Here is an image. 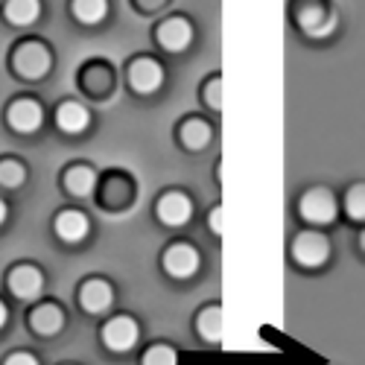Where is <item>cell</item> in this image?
I'll return each mask as SVG.
<instances>
[{
    "label": "cell",
    "instance_id": "cell-1",
    "mask_svg": "<svg viewBox=\"0 0 365 365\" xmlns=\"http://www.w3.org/2000/svg\"><path fill=\"white\" fill-rule=\"evenodd\" d=\"M298 210H301V217L307 222H313V225H330L333 220H336V214H339V202H336V196H333L330 190L313 187L310 193L301 196Z\"/></svg>",
    "mask_w": 365,
    "mask_h": 365
},
{
    "label": "cell",
    "instance_id": "cell-2",
    "mask_svg": "<svg viewBox=\"0 0 365 365\" xmlns=\"http://www.w3.org/2000/svg\"><path fill=\"white\" fill-rule=\"evenodd\" d=\"M292 257L301 263V266H307V269H316L322 266L327 257H330V242L324 234L319 231H304L295 237L292 242Z\"/></svg>",
    "mask_w": 365,
    "mask_h": 365
},
{
    "label": "cell",
    "instance_id": "cell-3",
    "mask_svg": "<svg viewBox=\"0 0 365 365\" xmlns=\"http://www.w3.org/2000/svg\"><path fill=\"white\" fill-rule=\"evenodd\" d=\"M138 322L132 316H114L106 322L103 327V342L108 351H117V354H123V351H132L135 342H138Z\"/></svg>",
    "mask_w": 365,
    "mask_h": 365
},
{
    "label": "cell",
    "instance_id": "cell-4",
    "mask_svg": "<svg viewBox=\"0 0 365 365\" xmlns=\"http://www.w3.org/2000/svg\"><path fill=\"white\" fill-rule=\"evenodd\" d=\"M15 68L26 79H41L50 71V53L38 41H29L15 53Z\"/></svg>",
    "mask_w": 365,
    "mask_h": 365
},
{
    "label": "cell",
    "instance_id": "cell-5",
    "mask_svg": "<svg viewBox=\"0 0 365 365\" xmlns=\"http://www.w3.org/2000/svg\"><path fill=\"white\" fill-rule=\"evenodd\" d=\"M164 82V71L155 58H138L132 62L129 68V85L138 91V94H152V91H158Z\"/></svg>",
    "mask_w": 365,
    "mask_h": 365
},
{
    "label": "cell",
    "instance_id": "cell-6",
    "mask_svg": "<svg viewBox=\"0 0 365 365\" xmlns=\"http://www.w3.org/2000/svg\"><path fill=\"white\" fill-rule=\"evenodd\" d=\"M9 289L21 301H33V298L41 295L44 278H41V272L36 266H18V269L9 272Z\"/></svg>",
    "mask_w": 365,
    "mask_h": 365
},
{
    "label": "cell",
    "instance_id": "cell-7",
    "mask_svg": "<svg viewBox=\"0 0 365 365\" xmlns=\"http://www.w3.org/2000/svg\"><path fill=\"white\" fill-rule=\"evenodd\" d=\"M164 269L170 272L173 278H190V275H196V269H199V252L193 246H187V242H178V246L167 249Z\"/></svg>",
    "mask_w": 365,
    "mask_h": 365
},
{
    "label": "cell",
    "instance_id": "cell-8",
    "mask_svg": "<svg viewBox=\"0 0 365 365\" xmlns=\"http://www.w3.org/2000/svg\"><path fill=\"white\" fill-rule=\"evenodd\" d=\"M298 24H301V29H304L307 36H313V38H324V36L333 33V26H336V15L327 12L324 6L310 4V6H304V9L298 12Z\"/></svg>",
    "mask_w": 365,
    "mask_h": 365
},
{
    "label": "cell",
    "instance_id": "cell-9",
    "mask_svg": "<svg viewBox=\"0 0 365 365\" xmlns=\"http://www.w3.org/2000/svg\"><path fill=\"white\" fill-rule=\"evenodd\" d=\"M6 120H9V126H12L15 132L29 135V132H36V129L41 126L44 114H41V106H38V103H33V100H18V103L9 106Z\"/></svg>",
    "mask_w": 365,
    "mask_h": 365
},
{
    "label": "cell",
    "instance_id": "cell-10",
    "mask_svg": "<svg viewBox=\"0 0 365 365\" xmlns=\"http://www.w3.org/2000/svg\"><path fill=\"white\" fill-rule=\"evenodd\" d=\"M193 217V205L185 193H167L161 202H158V220L170 228H178L185 225L187 220Z\"/></svg>",
    "mask_w": 365,
    "mask_h": 365
},
{
    "label": "cell",
    "instance_id": "cell-11",
    "mask_svg": "<svg viewBox=\"0 0 365 365\" xmlns=\"http://www.w3.org/2000/svg\"><path fill=\"white\" fill-rule=\"evenodd\" d=\"M111 298H114V292H111V287L106 284V281H100V278H94V281H85L82 284V289H79V304H82V310L85 313H106L108 307H111Z\"/></svg>",
    "mask_w": 365,
    "mask_h": 365
},
{
    "label": "cell",
    "instance_id": "cell-12",
    "mask_svg": "<svg viewBox=\"0 0 365 365\" xmlns=\"http://www.w3.org/2000/svg\"><path fill=\"white\" fill-rule=\"evenodd\" d=\"M193 38V29L185 18H170L158 26V44L170 53H178V50H185Z\"/></svg>",
    "mask_w": 365,
    "mask_h": 365
},
{
    "label": "cell",
    "instance_id": "cell-13",
    "mask_svg": "<svg viewBox=\"0 0 365 365\" xmlns=\"http://www.w3.org/2000/svg\"><path fill=\"white\" fill-rule=\"evenodd\" d=\"M88 120H91V117H88V108L79 106V103H62V106H58V111H56L58 129L68 132V135L85 132V129H88Z\"/></svg>",
    "mask_w": 365,
    "mask_h": 365
},
{
    "label": "cell",
    "instance_id": "cell-14",
    "mask_svg": "<svg viewBox=\"0 0 365 365\" xmlns=\"http://www.w3.org/2000/svg\"><path fill=\"white\" fill-rule=\"evenodd\" d=\"M56 234L62 237L65 242H79L88 234V220L79 210H62L56 217Z\"/></svg>",
    "mask_w": 365,
    "mask_h": 365
},
{
    "label": "cell",
    "instance_id": "cell-15",
    "mask_svg": "<svg viewBox=\"0 0 365 365\" xmlns=\"http://www.w3.org/2000/svg\"><path fill=\"white\" fill-rule=\"evenodd\" d=\"M29 324H33V330L41 333V336H53V333H58V327H62V310H58L56 304H41V307H36L33 316H29Z\"/></svg>",
    "mask_w": 365,
    "mask_h": 365
},
{
    "label": "cell",
    "instance_id": "cell-16",
    "mask_svg": "<svg viewBox=\"0 0 365 365\" xmlns=\"http://www.w3.org/2000/svg\"><path fill=\"white\" fill-rule=\"evenodd\" d=\"M38 15H41L38 0H9V4H6V18H9V24H15V26L36 24Z\"/></svg>",
    "mask_w": 365,
    "mask_h": 365
},
{
    "label": "cell",
    "instance_id": "cell-17",
    "mask_svg": "<svg viewBox=\"0 0 365 365\" xmlns=\"http://www.w3.org/2000/svg\"><path fill=\"white\" fill-rule=\"evenodd\" d=\"M199 333H202L205 342H214V345L222 342V310L220 307L202 310V316H199Z\"/></svg>",
    "mask_w": 365,
    "mask_h": 365
},
{
    "label": "cell",
    "instance_id": "cell-18",
    "mask_svg": "<svg viewBox=\"0 0 365 365\" xmlns=\"http://www.w3.org/2000/svg\"><path fill=\"white\" fill-rule=\"evenodd\" d=\"M65 185H68V190L73 196H88L97 185V175H94V170H88V167H73L65 175Z\"/></svg>",
    "mask_w": 365,
    "mask_h": 365
},
{
    "label": "cell",
    "instance_id": "cell-19",
    "mask_svg": "<svg viewBox=\"0 0 365 365\" xmlns=\"http://www.w3.org/2000/svg\"><path fill=\"white\" fill-rule=\"evenodd\" d=\"M106 12H108L106 0H76L73 4V15L82 24H100L106 18Z\"/></svg>",
    "mask_w": 365,
    "mask_h": 365
},
{
    "label": "cell",
    "instance_id": "cell-20",
    "mask_svg": "<svg viewBox=\"0 0 365 365\" xmlns=\"http://www.w3.org/2000/svg\"><path fill=\"white\" fill-rule=\"evenodd\" d=\"M181 140H185V146H190V149H202L210 140V129L202 123V120H190V123H185V129H181Z\"/></svg>",
    "mask_w": 365,
    "mask_h": 365
},
{
    "label": "cell",
    "instance_id": "cell-21",
    "mask_svg": "<svg viewBox=\"0 0 365 365\" xmlns=\"http://www.w3.org/2000/svg\"><path fill=\"white\" fill-rule=\"evenodd\" d=\"M345 210H348L351 220L365 222V185H356V187L348 190V196H345Z\"/></svg>",
    "mask_w": 365,
    "mask_h": 365
},
{
    "label": "cell",
    "instance_id": "cell-22",
    "mask_svg": "<svg viewBox=\"0 0 365 365\" xmlns=\"http://www.w3.org/2000/svg\"><path fill=\"white\" fill-rule=\"evenodd\" d=\"M143 365H178V354L170 345H152L143 354Z\"/></svg>",
    "mask_w": 365,
    "mask_h": 365
},
{
    "label": "cell",
    "instance_id": "cell-23",
    "mask_svg": "<svg viewBox=\"0 0 365 365\" xmlns=\"http://www.w3.org/2000/svg\"><path fill=\"white\" fill-rule=\"evenodd\" d=\"M21 181H24V167L18 161H4V164H0V185L18 187Z\"/></svg>",
    "mask_w": 365,
    "mask_h": 365
},
{
    "label": "cell",
    "instance_id": "cell-24",
    "mask_svg": "<svg viewBox=\"0 0 365 365\" xmlns=\"http://www.w3.org/2000/svg\"><path fill=\"white\" fill-rule=\"evenodd\" d=\"M4 365H38V359H36L33 354H24V351H21V354H12Z\"/></svg>",
    "mask_w": 365,
    "mask_h": 365
},
{
    "label": "cell",
    "instance_id": "cell-25",
    "mask_svg": "<svg viewBox=\"0 0 365 365\" xmlns=\"http://www.w3.org/2000/svg\"><path fill=\"white\" fill-rule=\"evenodd\" d=\"M220 91H222V82H220V79H217L214 85H210V88H207V103H214L217 108L222 106V103H220Z\"/></svg>",
    "mask_w": 365,
    "mask_h": 365
},
{
    "label": "cell",
    "instance_id": "cell-26",
    "mask_svg": "<svg viewBox=\"0 0 365 365\" xmlns=\"http://www.w3.org/2000/svg\"><path fill=\"white\" fill-rule=\"evenodd\" d=\"M214 231H217V234H222V207H217V210H214Z\"/></svg>",
    "mask_w": 365,
    "mask_h": 365
},
{
    "label": "cell",
    "instance_id": "cell-27",
    "mask_svg": "<svg viewBox=\"0 0 365 365\" xmlns=\"http://www.w3.org/2000/svg\"><path fill=\"white\" fill-rule=\"evenodd\" d=\"M4 324H6V304L0 301V327H4Z\"/></svg>",
    "mask_w": 365,
    "mask_h": 365
},
{
    "label": "cell",
    "instance_id": "cell-28",
    "mask_svg": "<svg viewBox=\"0 0 365 365\" xmlns=\"http://www.w3.org/2000/svg\"><path fill=\"white\" fill-rule=\"evenodd\" d=\"M4 220H6V205L0 202V222H4Z\"/></svg>",
    "mask_w": 365,
    "mask_h": 365
},
{
    "label": "cell",
    "instance_id": "cell-29",
    "mask_svg": "<svg viewBox=\"0 0 365 365\" xmlns=\"http://www.w3.org/2000/svg\"><path fill=\"white\" fill-rule=\"evenodd\" d=\"M359 242H362V252H365V231H362V240Z\"/></svg>",
    "mask_w": 365,
    "mask_h": 365
}]
</instances>
